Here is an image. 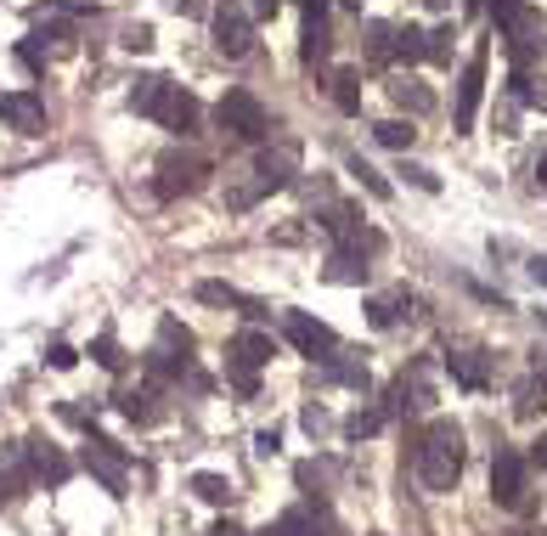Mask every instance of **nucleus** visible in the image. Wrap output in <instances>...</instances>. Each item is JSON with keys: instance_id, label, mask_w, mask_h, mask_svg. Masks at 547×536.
<instances>
[{"instance_id": "1", "label": "nucleus", "mask_w": 547, "mask_h": 536, "mask_svg": "<svg viewBox=\"0 0 547 536\" xmlns=\"http://www.w3.org/2000/svg\"><path fill=\"white\" fill-rule=\"evenodd\" d=\"M130 108L147 113V119H158V125L175 130V136H198V119H204L198 96L181 91V85H170V79H158V74H141L136 85H130Z\"/></svg>"}, {"instance_id": "2", "label": "nucleus", "mask_w": 547, "mask_h": 536, "mask_svg": "<svg viewBox=\"0 0 547 536\" xmlns=\"http://www.w3.org/2000/svg\"><path fill=\"white\" fill-rule=\"evenodd\" d=\"M463 474V429L452 418H435L418 441V480L429 491H452Z\"/></svg>"}, {"instance_id": "3", "label": "nucleus", "mask_w": 547, "mask_h": 536, "mask_svg": "<svg viewBox=\"0 0 547 536\" xmlns=\"http://www.w3.org/2000/svg\"><path fill=\"white\" fill-rule=\"evenodd\" d=\"M209 175H215V164H209L204 153H192V147H170V153L158 158V170H153V192L164 198V204H175V198L204 192Z\"/></svg>"}, {"instance_id": "4", "label": "nucleus", "mask_w": 547, "mask_h": 536, "mask_svg": "<svg viewBox=\"0 0 547 536\" xmlns=\"http://www.w3.org/2000/svg\"><path fill=\"white\" fill-rule=\"evenodd\" d=\"M215 125L232 130L237 142H266V136H271V113H266V102H260L254 91L232 85V91L215 102Z\"/></svg>"}, {"instance_id": "5", "label": "nucleus", "mask_w": 547, "mask_h": 536, "mask_svg": "<svg viewBox=\"0 0 547 536\" xmlns=\"http://www.w3.org/2000/svg\"><path fill=\"white\" fill-rule=\"evenodd\" d=\"M209 34H215L220 57H249L254 51V17L243 0H220L215 17H209Z\"/></svg>"}, {"instance_id": "6", "label": "nucleus", "mask_w": 547, "mask_h": 536, "mask_svg": "<svg viewBox=\"0 0 547 536\" xmlns=\"http://www.w3.org/2000/svg\"><path fill=\"white\" fill-rule=\"evenodd\" d=\"M85 469H91L113 497L130 491V458H125V446H113L108 435H91V441H85Z\"/></svg>"}, {"instance_id": "7", "label": "nucleus", "mask_w": 547, "mask_h": 536, "mask_svg": "<svg viewBox=\"0 0 547 536\" xmlns=\"http://www.w3.org/2000/svg\"><path fill=\"white\" fill-rule=\"evenodd\" d=\"M282 333H288L311 362H333V350H339V333H333L328 322H316L311 311H288L282 316Z\"/></svg>"}, {"instance_id": "8", "label": "nucleus", "mask_w": 547, "mask_h": 536, "mask_svg": "<svg viewBox=\"0 0 547 536\" xmlns=\"http://www.w3.org/2000/svg\"><path fill=\"white\" fill-rule=\"evenodd\" d=\"M254 181H260V192H282V187H294V175H299V147L294 142H271L260 147V158H254Z\"/></svg>"}, {"instance_id": "9", "label": "nucleus", "mask_w": 547, "mask_h": 536, "mask_svg": "<svg viewBox=\"0 0 547 536\" xmlns=\"http://www.w3.org/2000/svg\"><path fill=\"white\" fill-rule=\"evenodd\" d=\"M480 96H485V51H474L469 63H463V74H457V102H452V125H457V136H469V130H474Z\"/></svg>"}, {"instance_id": "10", "label": "nucleus", "mask_w": 547, "mask_h": 536, "mask_svg": "<svg viewBox=\"0 0 547 536\" xmlns=\"http://www.w3.org/2000/svg\"><path fill=\"white\" fill-rule=\"evenodd\" d=\"M491 497L502 508H525V458L514 446H497V458H491Z\"/></svg>"}, {"instance_id": "11", "label": "nucleus", "mask_w": 547, "mask_h": 536, "mask_svg": "<svg viewBox=\"0 0 547 536\" xmlns=\"http://www.w3.org/2000/svg\"><path fill=\"white\" fill-rule=\"evenodd\" d=\"M435 407V379H429V362L401 367V379L390 390V412H429Z\"/></svg>"}, {"instance_id": "12", "label": "nucleus", "mask_w": 547, "mask_h": 536, "mask_svg": "<svg viewBox=\"0 0 547 536\" xmlns=\"http://www.w3.org/2000/svg\"><path fill=\"white\" fill-rule=\"evenodd\" d=\"M187 356H192V333L175 322V316H164L158 322V345H153V373H175V367H187Z\"/></svg>"}, {"instance_id": "13", "label": "nucleus", "mask_w": 547, "mask_h": 536, "mask_svg": "<svg viewBox=\"0 0 547 536\" xmlns=\"http://www.w3.org/2000/svg\"><path fill=\"white\" fill-rule=\"evenodd\" d=\"M0 119L12 130H23V136H40L46 130V102L34 91H0Z\"/></svg>"}, {"instance_id": "14", "label": "nucleus", "mask_w": 547, "mask_h": 536, "mask_svg": "<svg viewBox=\"0 0 547 536\" xmlns=\"http://www.w3.org/2000/svg\"><path fill=\"white\" fill-rule=\"evenodd\" d=\"M271 333H260V328H243L232 339V345H226V367H249V373H260V367L271 362Z\"/></svg>"}, {"instance_id": "15", "label": "nucleus", "mask_w": 547, "mask_h": 536, "mask_svg": "<svg viewBox=\"0 0 547 536\" xmlns=\"http://www.w3.org/2000/svg\"><path fill=\"white\" fill-rule=\"evenodd\" d=\"M446 373H452L457 384H463V390H485V384H491V356H485V350H446Z\"/></svg>"}, {"instance_id": "16", "label": "nucleus", "mask_w": 547, "mask_h": 536, "mask_svg": "<svg viewBox=\"0 0 547 536\" xmlns=\"http://www.w3.org/2000/svg\"><path fill=\"white\" fill-rule=\"evenodd\" d=\"M29 463H34V480H46V486H63L68 474H74V463L63 458V446L40 441V435L29 441Z\"/></svg>"}, {"instance_id": "17", "label": "nucleus", "mask_w": 547, "mask_h": 536, "mask_svg": "<svg viewBox=\"0 0 547 536\" xmlns=\"http://www.w3.org/2000/svg\"><path fill=\"white\" fill-rule=\"evenodd\" d=\"M322 277H328V283H367V254H361L356 243H333Z\"/></svg>"}, {"instance_id": "18", "label": "nucleus", "mask_w": 547, "mask_h": 536, "mask_svg": "<svg viewBox=\"0 0 547 536\" xmlns=\"http://www.w3.org/2000/svg\"><path fill=\"white\" fill-rule=\"evenodd\" d=\"M204 305H232V311H243V316H266L260 311V300H249L243 288H232V283H220V277H204V283L192 288Z\"/></svg>"}, {"instance_id": "19", "label": "nucleus", "mask_w": 547, "mask_h": 536, "mask_svg": "<svg viewBox=\"0 0 547 536\" xmlns=\"http://www.w3.org/2000/svg\"><path fill=\"white\" fill-rule=\"evenodd\" d=\"M407 311H412L407 288H390V294H373V300H367V322H373V328H395Z\"/></svg>"}, {"instance_id": "20", "label": "nucleus", "mask_w": 547, "mask_h": 536, "mask_svg": "<svg viewBox=\"0 0 547 536\" xmlns=\"http://www.w3.org/2000/svg\"><path fill=\"white\" fill-rule=\"evenodd\" d=\"M542 412H547V379H542V373H531V379L514 384V418L531 424V418H542Z\"/></svg>"}, {"instance_id": "21", "label": "nucleus", "mask_w": 547, "mask_h": 536, "mask_svg": "<svg viewBox=\"0 0 547 536\" xmlns=\"http://www.w3.org/2000/svg\"><path fill=\"white\" fill-rule=\"evenodd\" d=\"M390 102L395 108H407L412 119H423V113L435 108V96L423 91V79H412V74H401V79H390Z\"/></svg>"}, {"instance_id": "22", "label": "nucleus", "mask_w": 547, "mask_h": 536, "mask_svg": "<svg viewBox=\"0 0 547 536\" xmlns=\"http://www.w3.org/2000/svg\"><path fill=\"white\" fill-rule=\"evenodd\" d=\"M390 57L395 63H423V57H429V34H423L418 23H407V29L395 23V51Z\"/></svg>"}, {"instance_id": "23", "label": "nucleus", "mask_w": 547, "mask_h": 536, "mask_svg": "<svg viewBox=\"0 0 547 536\" xmlns=\"http://www.w3.org/2000/svg\"><path fill=\"white\" fill-rule=\"evenodd\" d=\"M485 12H491V23H497V29H525V23H531V0H485Z\"/></svg>"}, {"instance_id": "24", "label": "nucleus", "mask_w": 547, "mask_h": 536, "mask_svg": "<svg viewBox=\"0 0 547 536\" xmlns=\"http://www.w3.org/2000/svg\"><path fill=\"white\" fill-rule=\"evenodd\" d=\"M333 102L344 113H361V74L356 68H333Z\"/></svg>"}, {"instance_id": "25", "label": "nucleus", "mask_w": 547, "mask_h": 536, "mask_svg": "<svg viewBox=\"0 0 547 536\" xmlns=\"http://www.w3.org/2000/svg\"><path fill=\"white\" fill-rule=\"evenodd\" d=\"M192 497H204V503H215V508H226L232 503V480L226 474H192Z\"/></svg>"}, {"instance_id": "26", "label": "nucleus", "mask_w": 547, "mask_h": 536, "mask_svg": "<svg viewBox=\"0 0 547 536\" xmlns=\"http://www.w3.org/2000/svg\"><path fill=\"white\" fill-rule=\"evenodd\" d=\"M260 198H266V192H260V181H254V175H237V181H226V209H232V215L254 209Z\"/></svg>"}, {"instance_id": "27", "label": "nucleus", "mask_w": 547, "mask_h": 536, "mask_svg": "<svg viewBox=\"0 0 547 536\" xmlns=\"http://www.w3.org/2000/svg\"><path fill=\"white\" fill-rule=\"evenodd\" d=\"M373 136L384 147H395V153H407L412 142H418V130H412V119H384V125H373Z\"/></svg>"}, {"instance_id": "28", "label": "nucleus", "mask_w": 547, "mask_h": 536, "mask_svg": "<svg viewBox=\"0 0 547 536\" xmlns=\"http://www.w3.org/2000/svg\"><path fill=\"white\" fill-rule=\"evenodd\" d=\"M395 51V23H367V63H390Z\"/></svg>"}, {"instance_id": "29", "label": "nucleus", "mask_w": 547, "mask_h": 536, "mask_svg": "<svg viewBox=\"0 0 547 536\" xmlns=\"http://www.w3.org/2000/svg\"><path fill=\"white\" fill-rule=\"evenodd\" d=\"M378 424H384V412L378 407H361L344 418V441H367V435H378Z\"/></svg>"}, {"instance_id": "30", "label": "nucleus", "mask_w": 547, "mask_h": 536, "mask_svg": "<svg viewBox=\"0 0 547 536\" xmlns=\"http://www.w3.org/2000/svg\"><path fill=\"white\" fill-rule=\"evenodd\" d=\"M119 412H125L130 424H158V407H153V390H141V395H119Z\"/></svg>"}, {"instance_id": "31", "label": "nucleus", "mask_w": 547, "mask_h": 536, "mask_svg": "<svg viewBox=\"0 0 547 536\" xmlns=\"http://www.w3.org/2000/svg\"><path fill=\"white\" fill-rule=\"evenodd\" d=\"M514 96L525 102V108H542V113H547V79H536V74H514Z\"/></svg>"}, {"instance_id": "32", "label": "nucleus", "mask_w": 547, "mask_h": 536, "mask_svg": "<svg viewBox=\"0 0 547 536\" xmlns=\"http://www.w3.org/2000/svg\"><path fill=\"white\" fill-rule=\"evenodd\" d=\"M266 536H316V520L305 514V508H288V514H282Z\"/></svg>"}, {"instance_id": "33", "label": "nucleus", "mask_w": 547, "mask_h": 536, "mask_svg": "<svg viewBox=\"0 0 547 536\" xmlns=\"http://www.w3.org/2000/svg\"><path fill=\"white\" fill-rule=\"evenodd\" d=\"M350 175H356V181H361V187H367V192H373V198H390V181H384V175H378L373 170V164H367V158H350Z\"/></svg>"}, {"instance_id": "34", "label": "nucleus", "mask_w": 547, "mask_h": 536, "mask_svg": "<svg viewBox=\"0 0 547 536\" xmlns=\"http://www.w3.org/2000/svg\"><path fill=\"white\" fill-rule=\"evenodd\" d=\"M91 356H96L102 367H108V373H119V367H125V356H119V339H113V333H102V339H96Z\"/></svg>"}, {"instance_id": "35", "label": "nucleus", "mask_w": 547, "mask_h": 536, "mask_svg": "<svg viewBox=\"0 0 547 536\" xmlns=\"http://www.w3.org/2000/svg\"><path fill=\"white\" fill-rule=\"evenodd\" d=\"M452 23H446V29H429V63H452Z\"/></svg>"}, {"instance_id": "36", "label": "nucleus", "mask_w": 547, "mask_h": 536, "mask_svg": "<svg viewBox=\"0 0 547 536\" xmlns=\"http://www.w3.org/2000/svg\"><path fill=\"white\" fill-rule=\"evenodd\" d=\"M226 379H232V390L243 395V401H254V395H260V373H249V367H226Z\"/></svg>"}, {"instance_id": "37", "label": "nucleus", "mask_w": 547, "mask_h": 536, "mask_svg": "<svg viewBox=\"0 0 547 536\" xmlns=\"http://www.w3.org/2000/svg\"><path fill=\"white\" fill-rule=\"evenodd\" d=\"M79 362V350L74 345H63V339H51L46 345V367H57V373H68V367Z\"/></svg>"}, {"instance_id": "38", "label": "nucleus", "mask_w": 547, "mask_h": 536, "mask_svg": "<svg viewBox=\"0 0 547 536\" xmlns=\"http://www.w3.org/2000/svg\"><path fill=\"white\" fill-rule=\"evenodd\" d=\"M158 40H153V23H130L125 29V51H153Z\"/></svg>"}, {"instance_id": "39", "label": "nucleus", "mask_w": 547, "mask_h": 536, "mask_svg": "<svg viewBox=\"0 0 547 536\" xmlns=\"http://www.w3.org/2000/svg\"><path fill=\"white\" fill-rule=\"evenodd\" d=\"M401 175H407L412 187H423V192H440V175L423 170V164H401Z\"/></svg>"}, {"instance_id": "40", "label": "nucleus", "mask_w": 547, "mask_h": 536, "mask_svg": "<svg viewBox=\"0 0 547 536\" xmlns=\"http://www.w3.org/2000/svg\"><path fill=\"white\" fill-rule=\"evenodd\" d=\"M328 379H339V384H367V367H356V362H328Z\"/></svg>"}, {"instance_id": "41", "label": "nucleus", "mask_w": 547, "mask_h": 536, "mask_svg": "<svg viewBox=\"0 0 547 536\" xmlns=\"http://www.w3.org/2000/svg\"><path fill=\"white\" fill-rule=\"evenodd\" d=\"M254 452H260V458H277V452H282V435H277V429H260V435H254Z\"/></svg>"}, {"instance_id": "42", "label": "nucleus", "mask_w": 547, "mask_h": 536, "mask_svg": "<svg viewBox=\"0 0 547 536\" xmlns=\"http://www.w3.org/2000/svg\"><path fill=\"white\" fill-rule=\"evenodd\" d=\"M299 424L311 429V435H322V429H328L333 418H328V412H322V407H305V412H299Z\"/></svg>"}, {"instance_id": "43", "label": "nucleus", "mask_w": 547, "mask_h": 536, "mask_svg": "<svg viewBox=\"0 0 547 536\" xmlns=\"http://www.w3.org/2000/svg\"><path fill=\"white\" fill-rule=\"evenodd\" d=\"M282 0H249V17H277Z\"/></svg>"}, {"instance_id": "44", "label": "nucleus", "mask_w": 547, "mask_h": 536, "mask_svg": "<svg viewBox=\"0 0 547 536\" xmlns=\"http://www.w3.org/2000/svg\"><path fill=\"white\" fill-rule=\"evenodd\" d=\"M209 536H249V531H243L237 520H215V531H209Z\"/></svg>"}, {"instance_id": "45", "label": "nucleus", "mask_w": 547, "mask_h": 536, "mask_svg": "<svg viewBox=\"0 0 547 536\" xmlns=\"http://www.w3.org/2000/svg\"><path fill=\"white\" fill-rule=\"evenodd\" d=\"M531 277H536V283L547 288V260H531Z\"/></svg>"}, {"instance_id": "46", "label": "nucleus", "mask_w": 547, "mask_h": 536, "mask_svg": "<svg viewBox=\"0 0 547 536\" xmlns=\"http://www.w3.org/2000/svg\"><path fill=\"white\" fill-rule=\"evenodd\" d=\"M531 458H536V463H542V469H547V435H542V441H536V452H531Z\"/></svg>"}, {"instance_id": "47", "label": "nucleus", "mask_w": 547, "mask_h": 536, "mask_svg": "<svg viewBox=\"0 0 547 536\" xmlns=\"http://www.w3.org/2000/svg\"><path fill=\"white\" fill-rule=\"evenodd\" d=\"M423 6H429V12H452V0H423Z\"/></svg>"}, {"instance_id": "48", "label": "nucleus", "mask_w": 547, "mask_h": 536, "mask_svg": "<svg viewBox=\"0 0 547 536\" xmlns=\"http://www.w3.org/2000/svg\"><path fill=\"white\" fill-rule=\"evenodd\" d=\"M536 181H542V187H547V153H542V164H536Z\"/></svg>"}, {"instance_id": "49", "label": "nucleus", "mask_w": 547, "mask_h": 536, "mask_svg": "<svg viewBox=\"0 0 547 536\" xmlns=\"http://www.w3.org/2000/svg\"><path fill=\"white\" fill-rule=\"evenodd\" d=\"M85 6H96V0H68V12H85Z\"/></svg>"}, {"instance_id": "50", "label": "nucleus", "mask_w": 547, "mask_h": 536, "mask_svg": "<svg viewBox=\"0 0 547 536\" xmlns=\"http://www.w3.org/2000/svg\"><path fill=\"white\" fill-rule=\"evenodd\" d=\"M0 497H12V486H6V474H0Z\"/></svg>"}, {"instance_id": "51", "label": "nucleus", "mask_w": 547, "mask_h": 536, "mask_svg": "<svg viewBox=\"0 0 547 536\" xmlns=\"http://www.w3.org/2000/svg\"><path fill=\"white\" fill-rule=\"evenodd\" d=\"M542 328H547V316H542Z\"/></svg>"}]
</instances>
